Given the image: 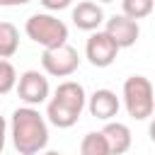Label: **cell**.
Segmentation results:
<instances>
[{
  "label": "cell",
  "mask_w": 155,
  "mask_h": 155,
  "mask_svg": "<svg viewBox=\"0 0 155 155\" xmlns=\"http://www.w3.org/2000/svg\"><path fill=\"white\" fill-rule=\"evenodd\" d=\"M102 136H104L111 155H124L131 148V143H133L131 128L126 124H121V121H107L104 128H102Z\"/></svg>",
  "instance_id": "8fae6325"
},
{
  "label": "cell",
  "mask_w": 155,
  "mask_h": 155,
  "mask_svg": "<svg viewBox=\"0 0 155 155\" xmlns=\"http://www.w3.org/2000/svg\"><path fill=\"white\" fill-rule=\"evenodd\" d=\"M5 143H7V121H5V116L0 114V155H2V150H5Z\"/></svg>",
  "instance_id": "ac0fdd59"
},
{
  "label": "cell",
  "mask_w": 155,
  "mask_h": 155,
  "mask_svg": "<svg viewBox=\"0 0 155 155\" xmlns=\"http://www.w3.org/2000/svg\"><path fill=\"white\" fill-rule=\"evenodd\" d=\"M85 107L90 109V114H92L94 119H99V121H111V119L119 114L121 102H119L116 92L102 87V90H94V92L87 97V104H85Z\"/></svg>",
  "instance_id": "ba28073f"
},
{
  "label": "cell",
  "mask_w": 155,
  "mask_h": 155,
  "mask_svg": "<svg viewBox=\"0 0 155 155\" xmlns=\"http://www.w3.org/2000/svg\"><path fill=\"white\" fill-rule=\"evenodd\" d=\"M44 155H61V153H56V150H48V153H44Z\"/></svg>",
  "instance_id": "ffe728a7"
},
{
  "label": "cell",
  "mask_w": 155,
  "mask_h": 155,
  "mask_svg": "<svg viewBox=\"0 0 155 155\" xmlns=\"http://www.w3.org/2000/svg\"><path fill=\"white\" fill-rule=\"evenodd\" d=\"M27 2H31V0H0V7H19Z\"/></svg>",
  "instance_id": "d6986e66"
},
{
  "label": "cell",
  "mask_w": 155,
  "mask_h": 155,
  "mask_svg": "<svg viewBox=\"0 0 155 155\" xmlns=\"http://www.w3.org/2000/svg\"><path fill=\"white\" fill-rule=\"evenodd\" d=\"M46 119H48L53 126H58V128H70V126H75V124H78L80 114H75V111L65 109L63 104H58V102L48 99V107H46Z\"/></svg>",
  "instance_id": "4fadbf2b"
},
{
  "label": "cell",
  "mask_w": 155,
  "mask_h": 155,
  "mask_svg": "<svg viewBox=\"0 0 155 155\" xmlns=\"http://www.w3.org/2000/svg\"><path fill=\"white\" fill-rule=\"evenodd\" d=\"M80 155H111L102 131H90L80 140Z\"/></svg>",
  "instance_id": "5bb4252c"
},
{
  "label": "cell",
  "mask_w": 155,
  "mask_h": 155,
  "mask_svg": "<svg viewBox=\"0 0 155 155\" xmlns=\"http://www.w3.org/2000/svg\"><path fill=\"white\" fill-rule=\"evenodd\" d=\"M119 46L114 44V39L107 34V31H90V39H87V44H85V56H87V61L94 65V68H107V65H111L114 61H116V56H119Z\"/></svg>",
  "instance_id": "8992f818"
},
{
  "label": "cell",
  "mask_w": 155,
  "mask_h": 155,
  "mask_svg": "<svg viewBox=\"0 0 155 155\" xmlns=\"http://www.w3.org/2000/svg\"><path fill=\"white\" fill-rule=\"evenodd\" d=\"M24 34L39 44L41 48H53L61 44H68V27L63 19H58L51 12H34L24 22Z\"/></svg>",
  "instance_id": "7a4b0ae2"
},
{
  "label": "cell",
  "mask_w": 155,
  "mask_h": 155,
  "mask_svg": "<svg viewBox=\"0 0 155 155\" xmlns=\"http://www.w3.org/2000/svg\"><path fill=\"white\" fill-rule=\"evenodd\" d=\"M17 85V70L7 58H0V94L12 92Z\"/></svg>",
  "instance_id": "2e32d148"
},
{
  "label": "cell",
  "mask_w": 155,
  "mask_h": 155,
  "mask_svg": "<svg viewBox=\"0 0 155 155\" xmlns=\"http://www.w3.org/2000/svg\"><path fill=\"white\" fill-rule=\"evenodd\" d=\"M155 7V0H121V15L131 19H145Z\"/></svg>",
  "instance_id": "9a60e30c"
},
{
  "label": "cell",
  "mask_w": 155,
  "mask_h": 155,
  "mask_svg": "<svg viewBox=\"0 0 155 155\" xmlns=\"http://www.w3.org/2000/svg\"><path fill=\"white\" fill-rule=\"evenodd\" d=\"M124 107L131 119L145 121L153 116L155 99H153V85L145 75H131L124 80Z\"/></svg>",
  "instance_id": "3957f363"
},
{
  "label": "cell",
  "mask_w": 155,
  "mask_h": 155,
  "mask_svg": "<svg viewBox=\"0 0 155 155\" xmlns=\"http://www.w3.org/2000/svg\"><path fill=\"white\" fill-rule=\"evenodd\" d=\"M104 31L114 39V44H116L119 48H128V46H133V44L138 41V36H140V27H138V22L131 19V17H126V15H114V17H109Z\"/></svg>",
  "instance_id": "52a82bcc"
},
{
  "label": "cell",
  "mask_w": 155,
  "mask_h": 155,
  "mask_svg": "<svg viewBox=\"0 0 155 155\" xmlns=\"http://www.w3.org/2000/svg\"><path fill=\"white\" fill-rule=\"evenodd\" d=\"M48 12H61V10H65V7H70L73 5V0H39Z\"/></svg>",
  "instance_id": "e0dca14e"
},
{
  "label": "cell",
  "mask_w": 155,
  "mask_h": 155,
  "mask_svg": "<svg viewBox=\"0 0 155 155\" xmlns=\"http://www.w3.org/2000/svg\"><path fill=\"white\" fill-rule=\"evenodd\" d=\"M17 94L19 99L27 104V107H39L48 99V78L39 70H24L19 78H17Z\"/></svg>",
  "instance_id": "5b68a950"
},
{
  "label": "cell",
  "mask_w": 155,
  "mask_h": 155,
  "mask_svg": "<svg viewBox=\"0 0 155 155\" xmlns=\"http://www.w3.org/2000/svg\"><path fill=\"white\" fill-rule=\"evenodd\" d=\"M10 138L19 155H39L48 143V126L46 119L39 114L36 107H19L12 111L10 119Z\"/></svg>",
  "instance_id": "6da1fadb"
},
{
  "label": "cell",
  "mask_w": 155,
  "mask_h": 155,
  "mask_svg": "<svg viewBox=\"0 0 155 155\" xmlns=\"http://www.w3.org/2000/svg\"><path fill=\"white\" fill-rule=\"evenodd\" d=\"M41 68L51 78H70L80 68V56H78V51L70 44L44 48V53H41Z\"/></svg>",
  "instance_id": "277c9868"
},
{
  "label": "cell",
  "mask_w": 155,
  "mask_h": 155,
  "mask_svg": "<svg viewBox=\"0 0 155 155\" xmlns=\"http://www.w3.org/2000/svg\"><path fill=\"white\" fill-rule=\"evenodd\" d=\"M99 2H114V0H99Z\"/></svg>",
  "instance_id": "44dd1931"
},
{
  "label": "cell",
  "mask_w": 155,
  "mask_h": 155,
  "mask_svg": "<svg viewBox=\"0 0 155 155\" xmlns=\"http://www.w3.org/2000/svg\"><path fill=\"white\" fill-rule=\"evenodd\" d=\"M51 99L58 102V104H63L65 109L80 114V116H82V109H85V104H87L85 87H82L80 82H75V80H63V82L56 87V92H53Z\"/></svg>",
  "instance_id": "30bf717a"
},
{
  "label": "cell",
  "mask_w": 155,
  "mask_h": 155,
  "mask_svg": "<svg viewBox=\"0 0 155 155\" xmlns=\"http://www.w3.org/2000/svg\"><path fill=\"white\" fill-rule=\"evenodd\" d=\"M70 19L82 31H97L104 24V10H102V5H97L92 0H82V2H78L73 7Z\"/></svg>",
  "instance_id": "9c48e42d"
},
{
  "label": "cell",
  "mask_w": 155,
  "mask_h": 155,
  "mask_svg": "<svg viewBox=\"0 0 155 155\" xmlns=\"http://www.w3.org/2000/svg\"><path fill=\"white\" fill-rule=\"evenodd\" d=\"M19 51V29L12 22H0V58H12Z\"/></svg>",
  "instance_id": "7c38bea8"
}]
</instances>
